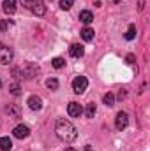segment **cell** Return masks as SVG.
Listing matches in <instances>:
<instances>
[{
  "instance_id": "cell-1",
  "label": "cell",
  "mask_w": 150,
  "mask_h": 151,
  "mask_svg": "<svg viewBox=\"0 0 150 151\" xmlns=\"http://www.w3.org/2000/svg\"><path fill=\"white\" fill-rule=\"evenodd\" d=\"M55 134L64 142H73L78 137V132H76L74 125L71 121H67V119H57V123H55Z\"/></svg>"
},
{
  "instance_id": "cell-2",
  "label": "cell",
  "mask_w": 150,
  "mask_h": 151,
  "mask_svg": "<svg viewBox=\"0 0 150 151\" xmlns=\"http://www.w3.org/2000/svg\"><path fill=\"white\" fill-rule=\"evenodd\" d=\"M21 4H23L25 9H28L36 16H44L46 14V5H44L42 0H21Z\"/></svg>"
},
{
  "instance_id": "cell-3",
  "label": "cell",
  "mask_w": 150,
  "mask_h": 151,
  "mask_svg": "<svg viewBox=\"0 0 150 151\" xmlns=\"http://www.w3.org/2000/svg\"><path fill=\"white\" fill-rule=\"evenodd\" d=\"M11 60H12V49L9 46H5L4 42H0V63L7 65V63H11Z\"/></svg>"
},
{
  "instance_id": "cell-4",
  "label": "cell",
  "mask_w": 150,
  "mask_h": 151,
  "mask_svg": "<svg viewBox=\"0 0 150 151\" xmlns=\"http://www.w3.org/2000/svg\"><path fill=\"white\" fill-rule=\"evenodd\" d=\"M87 86H88V79H87L85 76H78L74 81H73V90H74V93H83V91L87 90Z\"/></svg>"
},
{
  "instance_id": "cell-5",
  "label": "cell",
  "mask_w": 150,
  "mask_h": 151,
  "mask_svg": "<svg viewBox=\"0 0 150 151\" xmlns=\"http://www.w3.org/2000/svg\"><path fill=\"white\" fill-rule=\"evenodd\" d=\"M127 125H129V116L120 111V113L117 114V118H115V128L117 130H124Z\"/></svg>"
},
{
  "instance_id": "cell-6",
  "label": "cell",
  "mask_w": 150,
  "mask_h": 151,
  "mask_svg": "<svg viewBox=\"0 0 150 151\" xmlns=\"http://www.w3.org/2000/svg\"><path fill=\"white\" fill-rule=\"evenodd\" d=\"M12 135H14L16 139H27V137L30 135V128H28L27 125H18V127H14Z\"/></svg>"
},
{
  "instance_id": "cell-7",
  "label": "cell",
  "mask_w": 150,
  "mask_h": 151,
  "mask_svg": "<svg viewBox=\"0 0 150 151\" xmlns=\"http://www.w3.org/2000/svg\"><path fill=\"white\" fill-rule=\"evenodd\" d=\"M67 113L71 118H79L81 114H83V107L78 104V102H71L69 106H67Z\"/></svg>"
},
{
  "instance_id": "cell-8",
  "label": "cell",
  "mask_w": 150,
  "mask_h": 151,
  "mask_svg": "<svg viewBox=\"0 0 150 151\" xmlns=\"http://www.w3.org/2000/svg\"><path fill=\"white\" fill-rule=\"evenodd\" d=\"M27 104H28V107L32 111H41L42 109V100H41V97H37V95H32Z\"/></svg>"
},
{
  "instance_id": "cell-9",
  "label": "cell",
  "mask_w": 150,
  "mask_h": 151,
  "mask_svg": "<svg viewBox=\"0 0 150 151\" xmlns=\"http://www.w3.org/2000/svg\"><path fill=\"white\" fill-rule=\"evenodd\" d=\"M69 53H71L73 58H81V56L85 55V47H83L81 44H73V46L69 47Z\"/></svg>"
},
{
  "instance_id": "cell-10",
  "label": "cell",
  "mask_w": 150,
  "mask_h": 151,
  "mask_svg": "<svg viewBox=\"0 0 150 151\" xmlns=\"http://www.w3.org/2000/svg\"><path fill=\"white\" fill-rule=\"evenodd\" d=\"M2 9L5 14H14L16 12V0H4Z\"/></svg>"
},
{
  "instance_id": "cell-11",
  "label": "cell",
  "mask_w": 150,
  "mask_h": 151,
  "mask_svg": "<svg viewBox=\"0 0 150 151\" xmlns=\"http://www.w3.org/2000/svg\"><path fill=\"white\" fill-rule=\"evenodd\" d=\"M79 21H83L85 25H88V23L94 21V14H92L90 11H81V12H79Z\"/></svg>"
},
{
  "instance_id": "cell-12",
  "label": "cell",
  "mask_w": 150,
  "mask_h": 151,
  "mask_svg": "<svg viewBox=\"0 0 150 151\" xmlns=\"http://www.w3.org/2000/svg\"><path fill=\"white\" fill-rule=\"evenodd\" d=\"M94 35H95V32H94L92 28H88V27H85V28L81 30V39H83V40H87V42L94 40Z\"/></svg>"
},
{
  "instance_id": "cell-13",
  "label": "cell",
  "mask_w": 150,
  "mask_h": 151,
  "mask_svg": "<svg viewBox=\"0 0 150 151\" xmlns=\"http://www.w3.org/2000/svg\"><path fill=\"white\" fill-rule=\"evenodd\" d=\"M12 148V141L9 137H0V150L2 151H9Z\"/></svg>"
},
{
  "instance_id": "cell-14",
  "label": "cell",
  "mask_w": 150,
  "mask_h": 151,
  "mask_svg": "<svg viewBox=\"0 0 150 151\" xmlns=\"http://www.w3.org/2000/svg\"><path fill=\"white\" fill-rule=\"evenodd\" d=\"M5 113L9 114V116H12V118H20V107H16V106H7V107H5Z\"/></svg>"
},
{
  "instance_id": "cell-15",
  "label": "cell",
  "mask_w": 150,
  "mask_h": 151,
  "mask_svg": "<svg viewBox=\"0 0 150 151\" xmlns=\"http://www.w3.org/2000/svg\"><path fill=\"white\" fill-rule=\"evenodd\" d=\"M103 102H104V104H106L108 107H111L113 104H115V95H113V93H110V91H108V93H106V95L103 97Z\"/></svg>"
},
{
  "instance_id": "cell-16",
  "label": "cell",
  "mask_w": 150,
  "mask_h": 151,
  "mask_svg": "<svg viewBox=\"0 0 150 151\" xmlns=\"http://www.w3.org/2000/svg\"><path fill=\"white\" fill-rule=\"evenodd\" d=\"M51 65H53L55 69H62V67L66 65V60H64V58H60V56H57V58H53V60H51Z\"/></svg>"
},
{
  "instance_id": "cell-17",
  "label": "cell",
  "mask_w": 150,
  "mask_h": 151,
  "mask_svg": "<svg viewBox=\"0 0 150 151\" xmlns=\"http://www.w3.org/2000/svg\"><path fill=\"white\" fill-rule=\"evenodd\" d=\"M134 37H136V27L131 25V27L127 28V32H125V39H127V40H133Z\"/></svg>"
},
{
  "instance_id": "cell-18",
  "label": "cell",
  "mask_w": 150,
  "mask_h": 151,
  "mask_svg": "<svg viewBox=\"0 0 150 151\" xmlns=\"http://www.w3.org/2000/svg\"><path fill=\"white\" fill-rule=\"evenodd\" d=\"M95 104H88L87 106V109H85V114H87V118H94V114H95Z\"/></svg>"
},
{
  "instance_id": "cell-19",
  "label": "cell",
  "mask_w": 150,
  "mask_h": 151,
  "mask_svg": "<svg viewBox=\"0 0 150 151\" xmlns=\"http://www.w3.org/2000/svg\"><path fill=\"white\" fill-rule=\"evenodd\" d=\"M46 86H48L50 90H57V88H58V81H57L55 77H51V79L46 81Z\"/></svg>"
},
{
  "instance_id": "cell-20",
  "label": "cell",
  "mask_w": 150,
  "mask_h": 151,
  "mask_svg": "<svg viewBox=\"0 0 150 151\" xmlns=\"http://www.w3.org/2000/svg\"><path fill=\"white\" fill-rule=\"evenodd\" d=\"M9 90H11V93H12V95H14V97H18V95H20V93H21V88H20V84H18V83H12V84H11V88H9Z\"/></svg>"
},
{
  "instance_id": "cell-21",
  "label": "cell",
  "mask_w": 150,
  "mask_h": 151,
  "mask_svg": "<svg viewBox=\"0 0 150 151\" xmlns=\"http://www.w3.org/2000/svg\"><path fill=\"white\" fill-rule=\"evenodd\" d=\"M73 4H74V0H60V7L64 11H69L73 7Z\"/></svg>"
},
{
  "instance_id": "cell-22",
  "label": "cell",
  "mask_w": 150,
  "mask_h": 151,
  "mask_svg": "<svg viewBox=\"0 0 150 151\" xmlns=\"http://www.w3.org/2000/svg\"><path fill=\"white\" fill-rule=\"evenodd\" d=\"M11 25H12V21H9V19H4V21H0V32L7 30V28H9Z\"/></svg>"
},
{
  "instance_id": "cell-23",
  "label": "cell",
  "mask_w": 150,
  "mask_h": 151,
  "mask_svg": "<svg viewBox=\"0 0 150 151\" xmlns=\"http://www.w3.org/2000/svg\"><path fill=\"white\" fill-rule=\"evenodd\" d=\"M143 5H145V0H140V2H138V9L143 11Z\"/></svg>"
},
{
  "instance_id": "cell-24",
  "label": "cell",
  "mask_w": 150,
  "mask_h": 151,
  "mask_svg": "<svg viewBox=\"0 0 150 151\" xmlns=\"http://www.w3.org/2000/svg\"><path fill=\"white\" fill-rule=\"evenodd\" d=\"M127 62H129V63H133V62H134V56H133V55H129V56H127Z\"/></svg>"
},
{
  "instance_id": "cell-25",
  "label": "cell",
  "mask_w": 150,
  "mask_h": 151,
  "mask_svg": "<svg viewBox=\"0 0 150 151\" xmlns=\"http://www.w3.org/2000/svg\"><path fill=\"white\" fill-rule=\"evenodd\" d=\"M118 99H125V91H122V90H120V93H118Z\"/></svg>"
},
{
  "instance_id": "cell-26",
  "label": "cell",
  "mask_w": 150,
  "mask_h": 151,
  "mask_svg": "<svg viewBox=\"0 0 150 151\" xmlns=\"http://www.w3.org/2000/svg\"><path fill=\"white\" fill-rule=\"evenodd\" d=\"M64 151H76V150H74V148H66Z\"/></svg>"
},
{
  "instance_id": "cell-27",
  "label": "cell",
  "mask_w": 150,
  "mask_h": 151,
  "mask_svg": "<svg viewBox=\"0 0 150 151\" xmlns=\"http://www.w3.org/2000/svg\"><path fill=\"white\" fill-rule=\"evenodd\" d=\"M85 151H94V150H92L90 146H87V148H85Z\"/></svg>"
},
{
  "instance_id": "cell-28",
  "label": "cell",
  "mask_w": 150,
  "mask_h": 151,
  "mask_svg": "<svg viewBox=\"0 0 150 151\" xmlns=\"http://www.w3.org/2000/svg\"><path fill=\"white\" fill-rule=\"evenodd\" d=\"M0 86H2V79H0Z\"/></svg>"
}]
</instances>
